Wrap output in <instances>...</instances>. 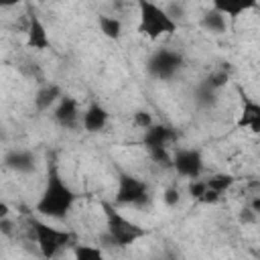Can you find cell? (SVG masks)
Returning <instances> with one entry per match:
<instances>
[{
	"instance_id": "1",
	"label": "cell",
	"mask_w": 260,
	"mask_h": 260,
	"mask_svg": "<svg viewBox=\"0 0 260 260\" xmlns=\"http://www.w3.org/2000/svg\"><path fill=\"white\" fill-rule=\"evenodd\" d=\"M77 201V193L65 183L55 162L49 165L45 187L35 203V211L43 219H65Z\"/></svg>"
},
{
	"instance_id": "2",
	"label": "cell",
	"mask_w": 260,
	"mask_h": 260,
	"mask_svg": "<svg viewBox=\"0 0 260 260\" xmlns=\"http://www.w3.org/2000/svg\"><path fill=\"white\" fill-rule=\"evenodd\" d=\"M102 211L106 217V240L110 242V246L122 250V248L136 244L144 236H148V230L144 225H140L134 219H130L128 215H124L114 203L102 201Z\"/></svg>"
},
{
	"instance_id": "3",
	"label": "cell",
	"mask_w": 260,
	"mask_h": 260,
	"mask_svg": "<svg viewBox=\"0 0 260 260\" xmlns=\"http://www.w3.org/2000/svg\"><path fill=\"white\" fill-rule=\"evenodd\" d=\"M28 225H30V232H32V236H35L39 254H41L45 260H53V258H57L61 252H65L67 248H73V246L77 244L73 232L55 228V225H51L49 221H45V219L39 217V215H30V217H28Z\"/></svg>"
},
{
	"instance_id": "4",
	"label": "cell",
	"mask_w": 260,
	"mask_h": 260,
	"mask_svg": "<svg viewBox=\"0 0 260 260\" xmlns=\"http://www.w3.org/2000/svg\"><path fill=\"white\" fill-rule=\"evenodd\" d=\"M138 32L150 41L175 35L179 28L177 18L169 14V10L156 2L150 0H140L138 4Z\"/></svg>"
},
{
	"instance_id": "5",
	"label": "cell",
	"mask_w": 260,
	"mask_h": 260,
	"mask_svg": "<svg viewBox=\"0 0 260 260\" xmlns=\"http://www.w3.org/2000/svg\"><path fill=\"white\" fill-rule=\"evenodd\" d=\"M148 201H150V191L142 179L130 173L118 175V187L114 195L116 207H144Z\"/></svg>"
},
{
	"instance_id": "6",
	"label": "cell",
	"mask_w": 260,
	"mask_h": 260,
	"mask_svg": "<svg viewBox=\"0 0 260 260\" xmlns=\"http://www.w3.org/2000/svg\"><path fill=\"white\" fill-rule=\"evenodd\" d=\"M183 55L179 51H173L169 47H162V49H156L148 61H146V73L158 81H169L173 79L181 67H183Z\"/></svg>"
},
{
	"instance_id": "7",
	"label": "cell",
	"mask_w": 260,
	"mask_h": 260,
	"mask_svg": "<svg viewBox=\"0 0 260 260\" xmlns=\"http://www.w3.org/2000/svg\"><path fill=\"white\" fill-rule=\"evenodd\" d=\"M203 156L197 148H177L173 152V171L183 179H201L203 175Z\"/></svg>"
},
{
	"instance_id": "8",
	"label": "cell",
	"mask_w": 260,
	"mask_h": 260,
	"mask_svg": "<svg viewBox=\"0 0 260 260\" xmlns=\"http://www.w3.org/2000/svg\"><path fill=\"white\" fill-rule=\"evenodd\" d=\"M240 91V114L236 120V126L240 130H248L252 134H260V102L252 95Z\"/></svg>"
},
{
	"instance_id": "9",
	"label": "cell",
	"mask_w": 260,
	"mask_h": 260,
	"mask_svg": "<svg viewBox=\"0 0 260 260\" xmlns=\"http://www.w3.org/2000/svg\"><path fill=\"white\" fill-rule=\"evenodd\" d=\"M81 116L83 114L79 110V102L67 93L59 100V104L53 110V120L65 130H77L81 126Z\"/></svg>"
},
{
	"instance_id": "10",
	"label": "cell",
	"mask_w": 260,
	"mask_h": 260,
	"mask_svg": "<svg viewBox=\"0 0 260 260\" xmlns=\"http://www.w3.org/2000/svg\"><path fill=\"white\" fill-rule=\"evenodd\" d=\"M26 47L32 51H47L51 49V37L49 30L45 26V22L41 20V16L30 10L26 14Z\"/></svg>"
},
{
	"instance_id": "11",
	"label": "cell",
	"mask_w": 260,
	"mask_h": 260,
	"mask_svg": "<svg viewBox=\"0 0 260 260\" xmlns=\"http://www.w3.org/2000/svg\"><path fill=\"white\" fill-rule=\"evenodd\" d=\"M177 138V132L167 126V124H152L150 128L144 130L142 134V144L146 150H156V148H169Z\"/></svg>"
},
{
	"instance_id": "12",
	"label": "cell",
	"mask_w": 260,
	"mask_h": 260,
	"mask_svg": "<svg viewBox=\"0 0 260 260\" xmlns=\"http://www.w3.org/2000/svg\"><path fill=\"white\" fill-rule=\"evenodd\" d=\"M4 165L14 171V173H20V175H28L35 171L37 167V158L30 150L26 148H12L4 154Z\"/></svg>"
},
{
	"instance_id": "13",
	"label": "cell",
	"mask_w": 260,
	"mask_h": 260,
	"mask_svg": "<svg viewBox=\"0 0 260 260\" xmlns=\"http://www.w3.org/2000/svg\"><path fill=\"white\" fill-rule=\"evenodd\" d=\"M108 120H110L108 110H106L100 102H91V104L83 110L81 126H83L85 132H102V130L108 126Z\"/></svg>"
},
{
	"instance_id": "14",
	"label": "cell",
	"mask_w": 260,
	"mask_h": 260,
	"mask_svg": "<svg viewBox=\"0 0 260 260\" xmlns=\"http://www.w3.org/2000/svg\"><path fill=\"white\" fill-rule=\"evenodd\" d=\"M65 93H63V89L57 85V83H45V85H41L39 89H37V93H35V110L39 112V114H43V112H53L55 110V106L59 104V100L63 98Z\"/></svg>"
},
{
	"instance_id": "15",
	"label": "cell",
	"mask_w": 260,
	"mask_h": 260,
	"mask_svg": "<svg viewBox=\"0 0 260 260\" xmlns=\"http://www.w3.org/2000/svg\"><path fill=\"white\" fill-rule=\"evenodd\" d=\"M211 8L221 12L225 18H238L244 12L256 8V2H252V0H217L211 4Z\"/></svg>"
},
{
	"instance_id": "16",
	"label": "cell",
	"mask_w": 260,
	"mask_h": 260,
	"mask_svg": "<svg viewBox=\"0 0 260 260\" xmlns=\"http://www.w3.org/2000/svg\"><path fill=\"white\" fill-rule=\"evenodd\" d=\"M199 24H201L207 32H211V35H223V32L228 30V18H225L221 12H217L215 8L207 10V12L201 16Z\"/></svg>"
},
{
	"instance_id": "17",
	"label": "cell",
	"mask_w": 260,
	"mask_h": 260,
	"mask_svg": "<svg viewBox=\"0 0 260 260\" xmlns=\"http://www.w3.org/2000/svg\"><path fill=\"white\" fill-rule=\"evenodd\" d=\"M98 26H100V32L112 41H118L122 37V20L118 16H110V14H100L98 16Z\"/></svg>"
},
{
	"instance_id": "18",
	"label": "cell",
	"mask_w": 260,
	"mask_h": 260,
	"mask_svg": "<svg viewBox=\"0 0 260 260\" xmlns=\"http://www.w3.org/2000/svg\"><path fill=\"white\" fill-rule=\"evenodd\" d=\"M73 260H108L100 246L91 244H75L73 246Z\"/></svg>"
},
{
	"instance_id": "19",
	"label": "cell",
	"mask_w": 260,
	"mask_h": 260,
	"mask_svg": "<svg viewBox=\"0 0 260 260\" xmlns=\"http://www.w3.org/2000/svg\"><path fill=\"white\" fill-rule=\"evenodd\" d=\"M205 181H207V187H209L211 191L223 195V193H228V191L234 187L236 177H232V175H228V173H215V175L207 177Z\"/></svg>"
},
{
	"instance_id": "20",
	"label": "cell",
	"mask_w": 260,
	"mask_h": 260,
	"mask_svg": "<svg viewBox=\"0 0 260 260\" xmlns=\"http://www.w3.org/2000/svg\"><path fill=\"white\" fill-rule=\"evenodd\" d=\"M228 83V73L225 71H213L207 79H205V87H209L211 91H215V89H219V87H223Z\"/></svg>"
},
{
	"instance_id": "21",
	"label": "cell",
	"mask_w": 260,
	"mask_h": 260,
	"mask_svg": "<svg viewBox=\"0 0 260 260\" xmlns=\"http://www.w3.org/2000/svg\"><path fill=\"white\" fill-rule=\"evenodd\" d=\"M205 191H207V181H205V179H193V181H189V185H187V193H189L195 201H199Z\"/></svg>"
},
{
	"instance_id": "22",
	"label": "cell",
	"mask_w": 260,
	"mask_h": 260,
	"mask_svg": "<svg viewBox=\"0 0 260 260\" xmlns=\"http://www.w3.org/2000/svg\"><path fill=\"white\" fill-rule=\"evenodd\" d=\"M132 122H134L138 128H142V132L154 124V122H152V118H150V114H148L146 110H136V112H134V116H132Z\"/></svg>"
},
{
	"instance_id": "23",
	"label": "cell",
	"mask_w": 260,
	"mask_h": 260,
	"mask_svg": "<svg viewBox=\"0 0 260 260\" xmlns=\"http://www.w3.org/2000/svg\"><path fill=\"white\" fill-rule=\"evenodd\" d=\"M162 201L167 207H177L181 203V191L177 187H167L162 193Z\"/></svg>"
},
{
	"instance_id": "24",
	"label": "cell",
	"mask_w": 260,
	"mask_h": 260,
	"mask_svg": "<svg viewBox=\"0 0 260 260\" xmlns=\"http://www.w3.org/2000/svg\"><path fill=\"white\" fill-rule=\"evenodd\" d=\"M221 197H223V195H219V193H215V191H211V189L207 187V191L203 193V197H201L197 203H203V205H215V203L221 201Z\"/></svg>"
},
{
	"instance_id": "25",
	"label": "cell",
	"mask_w": 260,
	"mask_h": 260,
	"mask_svg": "<svg viewBox=\"0 0 260 260\" xmlns=\"http://www.w3.org/2000/svg\"><path fill=\"white\" fill-rule=\"evenodd\" d=\"M256 217H258V215H256L250 207L242 209V213H240V221H242V223H254V221H256Z\"/></svg>"
},
{
	"instance_id": "26",
	"label": "cell",
	"mask_w": 260,
	"mask_h": 260,
	"mask_svg": "<svg viewBox=\"0 0 260 260\" xmlns=\"http://www.w3.org/2000/svg\"><path fill=\"white\" fill-rule=\"evenodd\" d=\"M248 207L256 213V215H260V195H256V197H252L250 199V203H248Z\"/></svg>"
}]
</instances>
